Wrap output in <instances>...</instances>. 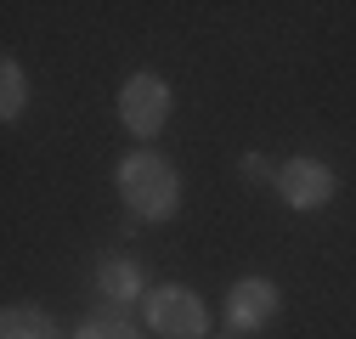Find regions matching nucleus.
Masks as SVG:
<instances>
[{
    "label": "nucleus",
    "mask_w": 356,
    "mask_h": 339,
    "mask_svg": "<svg viewBox=\"0 0 356 339\" xmlns=\"http://www.w3.org/2000/svg\"><path fill=\"white\" fill-rule=\"evenodd\" d=\"M113 187L124 198V209L136 221H170L175 209H181V176H175V164L153 147L130 153L119 170H113Z\"/></svg>",
    "instance_id": "nucleus-1"
},
{
    "label": "nucleus",
    "mask_w": 356,
    "mask_h": 339,
    "mask_svg": "<svg viewBox=\"0 0 356 339\" xmlns=\"http://www.w3.org/2000/svg\"><path fill=\"white\" fill-rule=\"evenodd\" d=\"M170 108H175V97H170V85L159 79V74H130L124 79V91H119V124L136 142H153L164 124H170Z\"/></svg>",
    "instance_id": "nucleus-2"
},
{
    "label": "nucleus",
    "mask_w": 356,
    "mask_h": 339,
    "mask_svg": "<svg viewBox=\"0 0 356 339\" xmlns=\"http://www.w3.org/2000/svg\"><path fill=\"white\" fill-rule=\"evenodd\" d=\"M147 328L164 333V339H198V333L209 328V306L198 300L193 288L164 283V288L147 294Z\"/></svg>",
    "instance_id": "nucleus-3"
},
{
    "label": "nucleus",
    "mask_w": 356,
    "mask_h": 339,
    "mask_svg": "<svg viewBox=\"0 0 356 339\" xmlns=\"http://www.w3.org/2000/svg\"><path fill=\"white\" fill-rule=\"evenodd\" d=\"M277 306H283V294H277L272 277H238L227 288V300H220V322L232 333H254V328H266L277 317Z\"/></svg>",
    "instance_id": "nucleus-4"
},
{
    "label": "nucleus",
    "mask_w": 356,
    "mask_h": 339,
    "mask_svg": "<svg viewBox=\"0 0 356 339\" xmlns=\"http://www.w3.org/2000/svg\"><path fill=\"white\" fill-rule=\"evenodd\" d=\"M334 192H339V176H334L323 158H289V164L277 170V198H283L289 209H300V215L323 209Z\"/></svg>",
    "instance_id": "nucleus-5"
},
{
    "label": "nucleus",
    "mask_w": 356,
    "mask_h": 339,
    "mask_svg": "<svg viewBox=\"0 0 356 339\" xmlns=\"http://www.w3.org/2000/svg\"><path fill=\"white\" fill-rule=\"evenodd\" d=\"M97 283H102L108 300H119V306H130V300L142 294V272H136V261H119V254H108V261L97 266Z\"/></svg>",
    "instance_id": "nucleus-6"
},
{
    "label": "nucleus",
    "mask_w": 356,
    "mask_h": 339,
    "mask_svg": "<svg viewBox=\"0 0 356 339\" xmlns=\"http://www.w3.org/2000/svg\"><path fill=\"white\" fill-rule=\"evenodd\" d=\"M0 339H63V333H57V322L40 306H12L6 317H0Z\"/></svg>",
    "instance_id": "nucleus-7"
},
{
    "label": "nucleus",
    "mask_w": 356,
    "mask_h": 339,
    "mask_svg": "<svg viewBox=\"0 0 356 339\" xmlns=\"http://www.w3.org/2000/svg\"><path fill=\"white\" fill-rule=\"evenodd\" d=\"M23 108H29V74H23V63L17 57H6L0 63V119H23Z\"/></svg>",
    "instance_id": "nucleus-8"
},
{
    "label": "nucleus",
    "mask_w": 356,
    "mask_h": 339,
    "mask_svg": "<svg viewBox=\"0 0 356 339\" xmlns=\"http://www.w3.org/2000/svg\"><path fill=\"white\" fill-rule=\"evenodd\" d=\"M74 339H142V333L130 328V322H119V317H91Z\"/></svg>",
    "instance_id": "nucleus-9"
},
{
    "label": "nucleus",
    "mask_w": 356,
    "mask_h": 339,
    "mask_svg": "<svg viewBox=\"0 0 356 339\" xmlns=\"http://www.w3.org/2000/svg\"><path fill=\"white\" fill-rule=\"evenodd\" d=\"M238 170H243V176H249V181H277V170H272V164H266L260 153H243V164H238Z\"/></svg>",
    "instance_id": "nucleus-10"
}]
</instances>
